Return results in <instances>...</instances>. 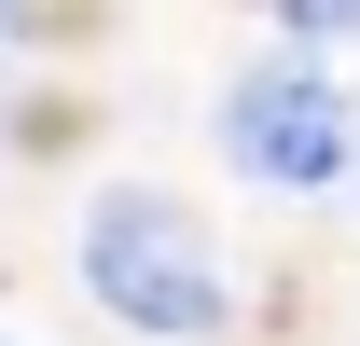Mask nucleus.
<instances>
[{"instance_id": "obj_4", "label": "nucleus", "mask_w": 360, "mask_h": 346, "mask_svg": "<svg viewBox=\"0 0 360 346\" xmlns=\"http://www.w3.org/2000/svg\"><path fill=\"white\" fill-rule=\"evenodd\" d=\"M14 28H28V0H0V42H14Z\"/></svg>"}, {"instance_id": "obj_2", "label": "nucleus", "mask_w": 360, "mask_h": 346, "mask_svg": "<svg viewBox=\"0 0 360 346\" xmlns=\"http://www.w3.org/2000/svg\"><path fill=\"white\" fill-rule=\"evenodd\" d=\"M222 153L236 180H264V194H319V180H347V97L319 84L305 56L291 70H250L222 97Z\"/></svg>"}, {"instance_id": "obj_1", "label": "nucleus", "mask_w": 360, "mask_h": 346, "mask_svg": "<svg viewBox=\"0 0 360 346\" xmlns=\"http://www.w3.org/2000/svg\"><path fill=\"white\" fill-rule=\"evenodd\" d=\"M84 277L125 333H222V277L194 250V222L167 194H97L84 208Z\"/></svg>"}, {"instance_id": "obj_3", "label": "nucleus", "mask_w": 360, "mask_h": 346, "mask_svg": "<svg viewBox=\"0 0 360 346\" xmlns=\"http://www.w3.org/2000/svg\"><path fill=\"white\" fill-rule=\"evenodd\" d=\"M277 14H291L305 42H347V28H360V0H277Z\"/></svg>"}]
</instances>
